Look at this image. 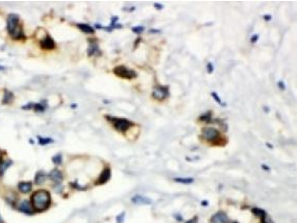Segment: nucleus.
Returning <instances> with one entry per match:
<instances>
[{
    "instance_id": "f257e3e1",
    "label": "nucleus",
    "mask_w": 297,
    "mask_h": 223,
    "mask_svg": "<svg viewBox=\"0 0 297 223\" xmlns=\"http://www.w3.org/2000/svg\"><path fill=\"white\" fill-rule=\"evenodd\" d=\"M50 194L46 190H38L32 196V204L37 212H42L46 210L50 204Z\"/></svg>"
},
{
    "instance_id": "f03ea898",
    "label": "nucleus",
    "mask_w": 297,
    "mask_h": 223,
    "mask_svg": "<svg viewBox=\"0 0 297 223\" xmlns=\"http://www.w3.org/2000/svg\"><path fill=\"white\" fill-rule=\"evenodd\" d=\"M19 16L16 14H11L7 18V30H9L10 35L14 38V39H20L23 38V32L22 29L20 27L19 24Z\"/></svg>"
},
{
    "instance_id": "7ed1b4c3",
    "label": "nucleus",
    "mask_w": 297,
    "mask_h": 223,
    "mask_svg": "<svg viewBox=\"0 0 297 223\" xmlns=\"http://www.w3.org/2000/svg\"><path fill=\"white\" fill-rule=\"evenodd\" d=\"M109 120L112 121V123L114 124L115 128L117 129L118 131H121V132H124V131L128 130L132 126H134V123L132 121L127 120V119L124 118H113V117H107Z\"/></svg>"
},
{
    "instance_id": "20e7f679",
    "label": "nucleus",
    "mask_w": 297,
    "mask_h": 223,
    "mask_svg": "<svg viewBox=\"0 0 297 223\" xmlns=\"http://www.w3.org/2000/svg\"><path fill=\"white\" fill-rule=\"evenodd\" d=\"M114 73L117 76L121 77V78H126V79H132L135 77H137L136 71L130 70V69L126 68L125 66H117L114 68Z\"/></svg>"
},
{
    "instance_id": "39448f33",
    "label": "nucleus",
    "mask_w": 297,
    "mask_h": 223,
    "mask_svg": "<svg viewBox=\"0 0 297 223\" xmlns=\"http://www.w3.org/2000/svg\"><path fill=\"white\" fill-rule=\"evenodd\" d=\"M153 98L157 100H164L169 96V88L164 85H157L153 89L152 92Z\"/></svg>"
},
{
    "instance_id": "423d86ee",
    "label": "nucleus",
    "mask_w": 297,
    "mask_h": 223,
    "mask_svg": "<svg viewBox=\"0 0 297 223\" xmlns=\"http://www.w3.org/2000/svg\"><path fill=\"white\" fill-rule=\"evenodd\" d=\"M202 137L207 141H215L219 137V131L214 127H204L202 129Z\"/></svg>"
},
{
    "instance_id": "0eeeda50",
    "label": "nucleus",
    "mask_w": 297,
    "mask_h": 223,
    "mask_svg": "<svg viewBox=\"0 0 297 223\" xmlns=\"http://www.w3.org/2000/svg\"><path fill=\"white\" fill-rule=\"evenodd\" d=\"M19 210L24 213V214L32 215V214H34L35 208H34V206H32V204L30 203L28 200H23V201L19 204Z\"/></svg>"
},
{
    "instance_id": "6e6552de",
    "label": "nucleus",
    "mask_w": 297,
    "mask_h": 223,
    "mask_svg": "<svg viewBox=\"0 0 297 223\" xmlns=\"http://www.w3.org/2000/svg\"><path fill=\"white\" fill-rule=\"evenodd\" d=\"M228 221L227 215L224 212H218L211 218V223H226Z\"/></svg>"
},
{
    "instance_id": "1a4fd4ad",
    "label": "nucleus",
    "mask_w": 297,
    "mask_h": 223,
    "mask_svg": "<svg viewBox=\"0 0 297 223\" xmlns=\"http://www.w3.org/2000/svg\"><path fill=\"white\" fill-rule=\"evenodd\" d=\"M132 201L136 204H143V205H148V204H151V202H152L148 197H145V196L142 195L134 196L132 198Z\"/></svg>"
},
{
    "instance_id": "9d476101",
    "label": "nucleus",
    "mask_w": 297,
    "mask_h": 223,
    "mask_svg": "<svg viewBox=\"0 0 297 223\" xmlns=\"http://www.w3.org/2000/svg\"><path fill=\"white\" fill-rule=\"evenodd\" d=\"M49 176H50L51 180L55 183H61L63 181V174L59 169H53L49 174Z\"/></svg>"
},
{
    "instance_id": "9b49d317",
    "label": "nucleus",
    "mask_w": 297,
    "mask_h": 223,
    "mask_svg": "<svg viewBox=\"0 0 297 223\" xmlns=\"http://www.w3.org/2000/svg\"><path fill=\"white\" fill-rule=\"evenodd\" d=\"M111 177V169L110 168H105L104 170L101 172L99 178L97 179V185H102V183H105Z\"/></svg>"
},
{
    "instance_id": "f8f14e48",
    "label": "nucleus",
    "mask_w": 297,
    "mask_h": 223,
    "mask_svg": "<svg viewBox=\"0 0 297 223\" xmlns=\"http://www.w3.org/2000/svg\"><path fill=\"white\" fill-rule=\"evenodd\" d=\"M41 46L45 49H53L55 46V43L51 37H46L41 43Z\"/></svg>"
},
{
    "instance_id": "ddd939ff",
    "label": "nucleus",
    "mask_w": 297,
    "mask_h": 223,
    "mask_svg": "<svg viewBox=\"0 0 297 223\" xmlns=\"http://www.w3.org/2000/svg\"><path fill=\"white\" fill-rule=\"evenodd\" d=\"M18 188H19V191L21 193H28L32 189V183L29 181H21L18 185Z\"/></svg>"
},
{
    "instance_id": "4468645a",
    "label": "nucleus",
    "mask_w": 297,
    "mask_h": 223,
    "mask_svg": "<svg viewBox=\"0 0 297 223\" xmlns=\"http://www.w3.org/2000/svg\"><path fill=\"white\" fill-rule=\"evenodd\" d=\"M77 27L82 31V32H86V33H94V28L91 27L90 25L86 24V23H78L77 24Z\"/></svg>"
},
{
    "instance_id": "2eb2a0df",
    "label": "nucleus",
    "mask_w": 297,
    "mask_h": 223,
    "mask_svg": "<svg viewBox=\"0 0 297 223\" xmlns=\"http://www.w3.org/2000/svg\"><path fill=\"white\" fill-rule=\"evenodd\" d=\"M99 54V49H98V45L96 43H91L90 46H89V50H88V54L89 55H94V54Z\"/></svg>"
},
{
    "instance_id": "dca6fc26",
    "label": "nucleus",
    "mask_w": 297,
    "mask_h": 223,
    "mask_svg": "<svg viewBox=\"0 0 297 223\" xmlns=\"http://www.w3.org/2000/svg\"><path fill=\"white\" fill-rule=\"evenodd\" d=\"M45 179H46V175H45L44 172H41V171L37 173L36 177H35V181H36L37 185H41V183H43L45 181Z\"/></svg>"
},
{
    "instance_id": "f3484780",
    "label": "nucleus",
    "mask_w": 297,
    "mask_h": 223,
    "mask_svg": "<svg viewBox=\"0 0 297 223\" xmlns=\"http://www.w3.org/2000/svg\"><path fill=\"white\" fill-rule=\"evenodd\" d=\"M251 212L253 213V215H255V216H257V217H261V218L267 214L265 210H262V208H251Z\"/></svg>"
},
{
    "instance_id": "a211bd4d",
    "label": "nucleus",
    "mask_w": 297,
    "mask_h": 223,
    "mask_svg": "<svg viewBox=\"0 0 297 223\" xmlns=\"http://www.w3.org/2000/svg\"><path fill=\"white\" fill-rule=\"evenodd\" d=\"M174 181L185 183V185H189V183H194V178H180V177H177V178H174Z\"/></svg>"
},
{
    "instance_id": "6ab92c4d",
    "label": "nucleus",
    "mask_w": 297,
    "mask_h": 223,
    "mask_svg": "<svg viewBox=\"0 0 297 223\" xmlns=\"http://www.w3.org/2000/svg\"><path fill=\"white\" fill-rule=\"evenodd\" d=\"M11 164H12V162H10V160H7V162H4V163L1 164V166H0V175H3L4 171L7 170L10 166H11Z\"/></svg>"
},
{
    "instance_id": "aec40b11",
    "label": "nucleus",
    "mask_w": 297,
    "mask_h": 223,
    "mask_svg": "<svg viewBox=\"0 0 297 223\" xmlns=\"http://www.w3.org/2000/svg\"><path fill=\"white\" fill-rule=\"evenodd\" d=\"M12 100H13V94H12L11 92H9V91H5L3 102H4V103H10Z\"/></svg>"
},
{
    "instance_id": "412c9836",
    "label": "nucleus",
    "mask_w": 297,
    "mask_h": 223,
    "mask_svg": "<svg viewBox=\"0 0 297 223\" xmlns=\"http://www.w3.org/2000/svg\"><path fill=\"white\" fill-rule=\"evenodd\" d=\"M212 96H213V98H214V99H215V101L217 102L218 104H220V105H222V106H225V105H226L225 103H223V102L221 101V99H220L219 95H218V94L216 93V92H213V93H212Z\"/></svg>"
},
{
    "instance_id": "4be33fe9",
    "label": "nucleus",
    "mask_w": 297,
    "mask_h": 223,
    "mask_svg": "<svg viewBox=\"0 0 297 223\" xmlns=\"http://www.w3.org/2000/svg\"><path fill=\"white\" fill-rule=\"evenodd\" d=\"M62 160H63V157H62L61 154H57V155L53 156V158H52V162L54 163L55 165H61Z\"/></svg>"
},
{
    "instance_id": "5701e85b",
    "label": "nucleus",
    "mask_w": 297,
    "mask_h": 223,
    "mask_svg": "<svg viewBox=\"0 0 297 223\" xmlns=\"http://www.w3.org/2000/svg\"><path fill=\"white\" fill-rule=\"evenodd\" d=\"M132 30L134 31L135 33L140 35V33H142L143 31L145 30V28H144V26H135V27H132Z\"/></svg>"
},
{
    "instance_id": "b1692460",
    "label": "nucleus",
    "mask_w": 297,
    "mask_h": 223,
    "mask_svg": "<svg viewBox=\"0 0 297 223\" xmlns=\"http://www.w3.org/2000/svg\"><path fill=\"white\" fill-rule=\"evenodd\" d=\"M261 223H273V221H272L271 218L266 214L265 216H263L261 218Z\"/></svg>"
},
{
    "instance_id": "393cba45",
    "label": "nucleus",
    "mask_w": 297,
    "mask_h": 223,
    "mask_svg": "<svg viewBox=\"0 0 297 223\" xmlns=\"http://www.w3.org/2000/svg\"><path fill=\"white\" fill-rule=\"evenodd\" d=\"M40 139V144L41 145H45V144H48V143H51L52 140L49 139V138H45V139H42V138H39Z\"/></svg>"
},
{
    "instance_id": "a878e982",
    "label": "nucleus",
    "mask_w": 297,
    "mask_h": 223,
    "mask_svg": "<svg viewBox=\"0 0 297 223\" xmlns=\"http://www.w3.org/2000/svg\"><path fill=\"white\" fill-rule=\"evenodd\" d=\"M124 217H125V213L124 212H122L120 215H118L117 216V223H123Z\"/></svg>"
},
{
    "instance_id": "bb28decb",
    "label": "nucleus",
    "mask_w": 297,
    "mask_h": 223,
    "mask_svg": "<svg viewBox=\"0 0 297 223\" xmlns=\"http://www.w3.org/2000/svg\"><path fill=\"white\" fill-rule=\"evenodd\" d=\"M210 119H211V112L207 113V114L202 115V116L200 117V120H202V121H209Z\"/></svg>"
},
{
    "instance_id": "cd10ccee",
    "label": "nucleus",
    "mask_w": 297,
    "mask_h": 223,
    "mask_svg": "<svg viewBox=\"0 0 297 223\" xmlns=\"http://www.w3.org/2000/svg\"><path fill=\"white\" fill-rule=\"evenodd\" d=\"M207 73H213L214 72V66H213V64L212 63H207Z\"/></svg>"
},
{
    "instance_id": "c85d7f7f",
    "label": "nucleus",
    "mask_w": 297,
    "mask_h": 223,
    "mask_svg": "<svg viewBox=\"0 0 297 223\" xmlns=\"http://www.w3.org/2000/svg\"><path fill=\"white\" fill-rule=\"evenodd\" d=\"M277 85H278V88H279L280 90H286V85H285V83H284V81H282V80H279L277 82Z\"/></svg>"
},
{
    "instance_id": "c756f323",
    "label": "nucleus",
    "mask_w": 297,
    "mask_h": 223,
    "mask_svg": "<svg viewBox=\"0 0 297 223\" xmlns=\"http://www.w3.org/2000/svg\"><path fill=\"white\" fill-rule=\"evenodd\" d=\"M186 223H198V218L197 217H194V218L190 219L189 221H187Z\"/></svg>"
},
{
    "instance_id": "7c9ffc66",
    "label": "nucleus",
    "mask_w": 297,
    "mask_h": 223,
    "mask_svg": "<svg viewBox=\"0 0 297 223\" xmlns=\"http://www.w3.org/2000/svg\"><path fill=\"white\" fill-rule=\"evenodd\" d=\"M257 39H259V35H252V38L250 39V42L251 43H255V42L257 41Z\"/></svg>"
},
{
    "instance_id": "2f4dec72",
    "label": "nucleus",
    "mask_w": 297,
    "mask_h": 223,
    "mask_svg": "<svg viewBox=\"0 0 297 223\" xmlns=\"http://www.w3.org/2000/svg\"><path fill=\"white\" fill-rule=\"evenodd\" d=\"M154 7L157 8V10H163V4H161V3H157V2H155L154 3Z\"/></svg>"
},
{
    "instance_id": "473e14b6",
    "label": "nucleus",
    "mask_w": 297,
    "mask_h": 223,
    "mask_svg": "<svg viewBox=\"0 0 297 223\" xmlns=\"http://www.w3.org/2000/svg\"><path fill=\"white\" fill-rule=\"evenodd\" d=\"M35 110H44V107H43L42 105H40V104H37V105H35Z\"/></svg>"
},
{
    "instance_id": "72a5a7b5",
    "label": "nucleus",
    "mask_w": 297,
    "mask_h": 223,
    "mask_svg": "<svg viewBox=\"0 0 297 223\" xmlns=\"http://www.w3.org/2000/svg\"><path fill=\"white\" fill-rule=\"evenodd\" d=\"M264 20H266V21L271 20V16H270V15H265V16H264Z\"/></svg>"
},
{
    "instance_id": "f704fd0d",
    "label": "nucleus",
    "mask_w": 297,
    "mask_h": 223,
    "mask_svg": "<svg viewBox=\"0 0 297 223\" xmlns=\"http://www.w3.org/2000/svg\"><path fill=\"white\" fill-rule=\"evenodd\" d=\"M262 168H263L264 169V170H266V171H269L270 170V169H269V167H267V166H265V165H262Z\"/></svg>"
},
{
    "instance_id": "c9c22d12",
    "label": "nucleus",
    "mask_w": 297,
    "mask_h": 223,
    "mask_svg": "<svg viewBox=\"0 0 297 223\" xmlns=\"http://www.w3.org/2000/svg\"><path fill=\"white\" fill-rule=\"evenodd\" d=\"M150 32H152V33H159V32H161L160 30H155V29H150Z\"/></svg>"
},
{
    "instance_id": "e433bc0d",
    "label": "nucleus",
    "mask_w": 297,
    "mask_h": 223,
    "mask_svg": "<svg viewBox=\"0 0 297 223\" xmlns=\"http://www.w3.org/2000/svg\"><path fill=\"white\" fill-rule=\"evenodd\" d=\"M175 218L177 219L178 221H180V220H182V217H180L179 215H175Z\"/></svg>"
},
{
    "instance_id": "4c0bfd02",
    "label": "nucleus",
    "mask_w": 297,
    "mask_h": 223,
    "mask_svg": "<svg viewBox=\"0 0 297 223\" xmlns=\"http://www.w3.org/2000/svg\"><path fill=\"white\" fill-rule=\"evenodd\" d=\"M201 204H202V205H207V201H202Z\"/></svg>"
},
{
    "instance_id": "58836bf2",
    "label": "nucleus",
    "mask_w": 297,
    "mask_h": 223,
    "mask_svg": "<svg viewBox=\"0 0 297 223\" xmlns=\"http://www.w3.org/2000/svg\"><path fill=\"white\" fill-rule=\"evenodd\" d=\"M2 160V154H1V151H0V163Z\"/></svg>"
},
{
    "instance_id": "ea45409f",
    "label": "nucleus",
    "mask_w": 297,
    "mask_h": 223,
    "mask_svg": "<svg viewBox=\"0 0 297 223\" xmlns=\"http://www.w3.org/2000/svg\"><path fill=\"white\" fill-rule=\"evenodd\" d=\"M0 223H4V221L2 220V218H1V216H0Z\"/></svg>"
},
{
    "instance_id": "a19ab883",
    "label": "nucleus",
    "mask_w": 297,
    "mask_h": 223,
    "mask_svg": "<svg viewBox=\"0 0 297 223\" xmlns=\"http://www.w3.org/2000/svg\"><path fill=\"white\" fill-rule=\"evenodd\" d=\"M232 223H239V222H238V221H234Z\"/></svg>"
}]
</instances>
